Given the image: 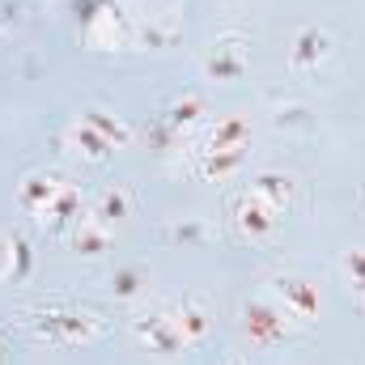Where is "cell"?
Instances as JSON below:
<instances>
[{
  "instance_id": "cell-1",
  "label": "cell",
  "mask_w": 365,
  "mask_h": 365,
  "mask_svg": "<svg viewBox=\"0 0 365 365\" xmlns=\"http://www.w3.org/2000/svg\"><path fill=\"white\" fill-rule=\"evenodd\" d=\"M302 51H297V64H306L314 51H323V34H302V43H297Z\"/></svg>"
},
{
  "instance_id": "cell-2",
  "label": "cell",
  "mask_w": 365,
  "mask_h": 365,
  "mask_svg": "<svg viewBox=\"0 0 365 365\" xmlns=\"http://www.w3.org/2000/svg\"><path fill=\"white\" fill-rule=\"evenodd\" d=\"M242 225H247V230H268L272 221L264 217V208H242Z\"/></svg>"
}]
</instances>
